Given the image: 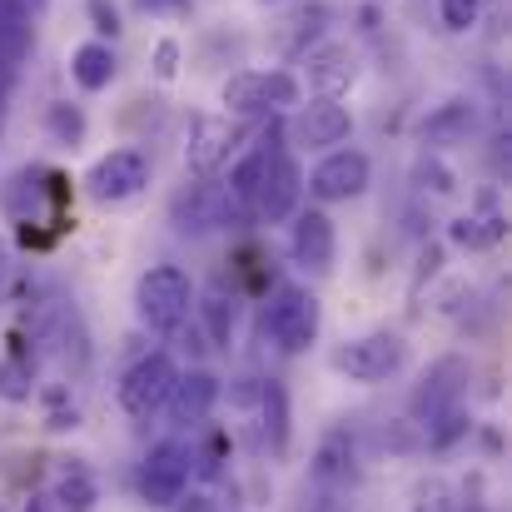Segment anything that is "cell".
Masks as SVG:
<instances>
[{
  "label": "cell",
  "instance_id": "1",
  "mask_svg": "<svg viewBox=\"0 0 512 512\" xmlns=\"http://www.w3.org/2000/svg\"><path fill=\"white\" fill-rule=\"evenodd\" d=\"M135 309H140V319H145L155 334H174V329L189 319V309H194V284H189V274L174 269V264H155V269L140 279V289H135Z\"/></svg>",
  "mask_w": 512,
  "mask_h": 512
},
{
  "label": "cell",
  "instance_id": "2",
  "mask_svg": "<svg viewBox=\"0 0 512 512\" xmlns=\"http://www.w3.org/2000/svg\"><path fill=\"white\" fill-rule=\"evenodd\" d=\"M219 100L229 115H279L299 105V80L289 70H239L224 80Z\"/></svg>",
  "mask_w": 512,
  "mask_h": 512
},
{
  "label": "cell",
  "instance_id": "3",
  "mask_svg": "<svg viewBox=\"0 0 512 512\" xmlns=\"http://www.w3.org/2000/svg\"><path fill=\"white\" fill-rule=\"evenodd\" d=\"M264 334L279 343L284 353H304L319 339V299L299 284H284L269 304H264Z\"/></svg>",
  "mask_w": 512,
  "mask_h": 512
},
{
  "label": "cell",
  "instance_id": "4",
  "mask_svg": "<svg viewBox=\"0 0 512 512\" xmlns=\"http://www.w3.org/2000/svg\"><path fill=\"white\" fill-rule=\"evenodd\" d=\"M249 204L229 189V184H189L174 199V224L184 234H209V229H234L244 224Z\"/></svg>",
  "mask_w": 512,
  "mask_h": 512
},
{
  "label": "cell",
  "instance_id": "5",
  "mask_svg": "<svg viewBox=\"0 0 512 512\" xmlns=\"http://www.w3.org/2000/svg\"><path fill=\"white\" fill-rule=\"evenodd\" d=\"M403 363H408V343L398 339V334H388V329L334 348V368H339L343 378H353V383H388Z\"/></svg>",
  "mask_w": 512,
  "mask_h": 512
},
{
  "label": "cell",
  "instance_id": "6",
  "mask_svg": "<svg viewBox=\"0 0 512 512\" xmlns=\"http://www.w3.org/2000/svg\"><path fill=\"white\" fill-rule=\"evenodd\" d=\"M468 358H458V353H448V358H438L428 373H423V383H418V393H413V423L428 433L443 413H453L458 403H463V388H468Z\"/></svg>",
  "mask_w": 512,
  "mask_h": 512
},
{
  "label": "cell",
  "instance_id": "7",
  "mask_svg": "<svg viewBox=\"0 0 512 512\" xmlns=\"http://www.w3.org/2000/svg\"><path fill=\"white\" fill-rule=\"evenodd\" d=\"M174 378H179V368H174L170 353H145V358L120 378V408H125L130 418H155V413L165 408V398H170Z\"/></svg>",
  "mask_w": 512,
  "mask_h": 512
},
{
  "label": "cell",
  "instance_id": "8",
  "mask_svg": "<svg viewBox=\"0 0 512 512\" xmlns=\"http://www.w3.org/2000/svg\"><path fill=\"white\" fill-rule=\"evenodd\" d=\"M189 468H194V458H189L184 443L150 448V458L140 463V498L150 508H174L184 498V488H189Z\"/></svg>",
  "mask_w": 512,
  "mask_h": 512
},
{
  "label": "cell",
  "instance_id": "9",
  "mask_svg": "<svg viewBox=\"0 0 512 512\" xmlns=\"http://www.w3.org/2000/svg\"><path fill=\"white\" fill-rule=\"evenodd\" d=\"M60 199H65V179L45 170H15L0 189V209L15 224H40L45 204H60Z\"/></svg>",
  "mask_w": 512,
  "mask_h": 512
},
{
  "label": "cell",
  "instance_id": "10",
  "mask_svg": "<svg viewBox=\"0 0 512 512\" xmlns=\"http://www.w3.org/2000/svg\"><path fill=\"white\" fill-rule=\"evenodd\" d=\"M90 194L100 199V204H125V199H135L145 184H150V160L140 155V150H110L95 170H90Z\"/></svg>",
  "mask_w": 512,
  "mask_h": 512
},
{
  "label": "cell",
  "instance_id": "11",
  "mask_svg": "<svg viewBox=\"0 0 512 512\" xmlns=\"http://www.w3.org/2000/svg\"><path fill=\"white\" fill-rule=\"evenodd\" d=\"M239 145V125L229 115H194L184 140V165L194 174H214Z\"/></svg>",
  "mask_w": 512,
  "mask_h": 512
},
{
  "label": "cell",
  "instance_id": "12",
  "mask_svg": "<svg viewBox=\"0 0 512 512\" xmlns=\"http://www.w3.org/2000/svg\"><path fill=\"white\" fill-rule=\"evenodd\" d=\"M299 194H304L299 160H294V155H279V160L264 170L259 189L249 194V204H254V214H259L264 224H279V219H289V214L299 209Z\"/></svg>",
  "mask_w": 512,
  "mask_h": 512
},
{
  "label": "cell",
  "instance_id": "13",
  "mask_svg": "<svg viewBox=\"0 0 512 512\" xmlns=\"http://www.w3.org/2000/svg\"><path fill=\"white\" fill-rule=\"evenodd\" d=\"M363 189H368V155H358V150H329L319 160V170L309 174V194L324 204L358 199Z\"/></svg>",
  "mask_w": 512,
  "mask_h": 512
},
{
  "label": "cell",
  "instance_id": "14",
  "mask_svg": "<svg viewBox=\"0 0 512 512\" xmlns=\"http://www.w3.org/2000/svg\"><path fill=\"white\" fill-rule=\"evenodd\" d=\"M289 135H294V145H304V150H334V145H343V140L353 135V115L343 110L339 100L319 95L314 105H304V110L294 115Z\"/></svg>",
  "mask_w": 512,
  "mask_h": 512
},
{
  "label": "cell",
  "instance_id": "15",
  "mask_svg": "<svg viewBox=\"0 0 512 512\" xmlns=\"http://www.w3.org/2000/svg\"><path fill=\"white\" fill-rule=\"evenodd\" d=\"M219 403V378L214 373H204V368H189V373H179L170 388V398H165V408H170L174 428H199L204 418H209V408Z\"/></svg>",
  "mask_w": 512,
  "mask_h": 512
},
{
  "label": "cell",
  "instance_id": "16",
  "mask_svg": "<svg viewBox=\"0 0 512 512\" xmlns=\"http://www.w3.org/2000/svg\"><path fill=\"white\" fill-rule=\"evenodd\" d=\"M334 254H339V239H334V219L324 209H304L294 219V259L309 269V274H329L334 269Z\"/></svg>",
  "mask_w": 512,
  "mask_h": 512
},
{
  "label": "cell",
  "instance_id": "17",
  "mask_svg": "<svg viewBox=\"0 0 512 512\" xmlns=\"http://www.w3.org/2000/svg\"><path fill=\"white\" fill-rule=\"evenodd\" d=\"M314 483H329V488H348L358 478V443L348 428H329L314 448V463H309Z\"/></svg>",
  "mask_w": 512,
  "mask_h": 512
},
{
  "label": "cell",
  "instance_id": "18",
  "mask_svg": "<svg viewBox=\"0 0 512 512\" xmlns=\"http://www.w3.org/2000/svg\"><path fill=\"white\" fill-rule=\"evenodd\" d=\"M473 130H478V110H473L468 100H448V105H438V110L423 120V145H433V150L463 145Z\"/></svg>",
  "mask_w": 512,
  "mask_h": 512
},
{
  "label": "cell",
  "instance_id": "19",
  "mask_svg": "<svg viewBox=\"0 0 512 512\" xmlns=\"http://www.w3.org/2000/svg\"><path fill=\"white\" fill-rule=\"evenodd\" d=\"M503 229H508V219L498 214V199L483 194V209L453 219V224H448V239H453L458 249H493V244L503 239Z\"/></svg>",
  "mask_w": 512,
  "mask_h": 512
},
{
  "label": "cell",
  "instance_id": "20",
  "mask_svg": "<svg viewBox=\"0 0 512 512\" xmlns=\"http://www.w3.org/2000/svg\"><path fill=\"white\" fill-rule=\"evenodd\" d=\"M279 155H284V150H279V125H269V135H264V140H259V145H254V150H249V155L234 165V170H229V179H224V184H229V189H234V194L249 204V194L259 189L264 170H269Z\"/></svg>",
  "mask_w": 512,
  "mask_h": 512
},
{
  "label": "cell",
  "instance_id": "21",
  "mask_svg": "<svg viewBox=\"0 0 512 512\" xmlns=\"http://www.w3.org/2000/svg\"><path fill=\"white\" fill-rule=\"evenodd\" d=\"M309 85H314L319 95L339 100V90L353 85V55H348L343 45H324V50H314V55H309Z\"/></svg>",
  "mask_w": 512,
  "mask_h": 512
},
{
  "label": "cell",
  "instance_id": "22",
  "mask_svg": "<svg viewBox=\"0 0 512 512\" xmlns=\"http://www.w3.org/2000/svg\"><path fill=\"white\" fill-rule=\"evenodd\" d=\"M115 70H120V65H115V50H110L105 40H90V45H80V50L70 55V75H75V85L90 90V95L105 90V85L115 80Z\"/></svg>",
  "mask_w": 512,
  "mask_h": 512
},
{
  "label": "cell",
  "instance_id": "23",
  "mask_svg": "<svg viewBox=\"0 0 512 512\" xmlns=\"http://www.w3.org/2000/svg\"><path fill=\"white\" fill-rule=\"evenodd\" d=\"M100 503V483L80 468V463H70L65 473H60V483H55V508L60 512H95Z\"/></svg>",
  "mask_w": 512,
  "mask_h": 512
},
{
  "label": "cell",
  "instance_id": "24",
  "mask_svg": "<svg viewBox=\"0 0 512 512\" xmlns=\"http://www.w3.org/2000/svg\"><path fill=\"white\" fill-rule=\"evenodd\" d=\"M30 45H35V30H30V20H25V10H5L0 15V70H20V60L30 55Z\"/></svg>",
  "mask_w": 512,
  "mask_h": 512
},
{
  "label": "cell",
  "instance_id": "25",
  "mask_svg": "<svg viewBox=\"0 0 512 512\" xmlns=\"http://www.w3.org/2000/svg\"><path fill=\"white\" fill-rule=\"evenodd\" d=\"M259 403H264L269 448H274V453H284V448H289V393H284V383L264 378V388H259Z\"/></svg>",
  "mask_w": 512,
  "mask_h": 512
},
{
  "label": "cell",
  "instance_id": "26",
  "mask_svg": "<svg viewBox=\"0 0 512 512\" xmlns=\"http://www.w3.org/2000/svg\"><path fill=\"white\" fill-rule=\"evenodd\" d=\"M35 393V368H30V358H5L0 363V398L5 403H25Z\"/></svg>",
  "mask_w": 512,
  "mask_h": 512
},
{
  "label": "cell",
  "instance_id": "27",
  "mask_svg": "<svg viewBox=\"0 0 512 512\" xmlns=\"http://www.w3.org/2000/svg\"><path fill=\"white\" fill-rule=\"evenodd\" d=\"M199 309H204L209 339H214V343H224V348H229V339H234V299H229L224 289H214V294H209V299H204Z\"/></svg>",
  "mask_w": 512,
  "mask_h": 512
},
{
  "label": "cell",
  "instance_id": "28",
  "mask_svg": "<svg viewBox=\"0 0 512 512\" xmlns=\"http://www.w3.org/2000/svg\"><path fill=\"white\" fill-rule=\"evenodd\" d=\"M438 15H443V30H448V35H463V30L478 25L483 0H438Z\"/></svg>",
  "mask_w": 512,
  "mask_h": 512
},
{
  "label": "cell",
  "instance_id": "29",
  "mask_svg": "<svg viewBox=\"0 0 512 512\" xmlns=\"http://www.w3.org/2000/svg\"><path fill=\"white\" fill-rule=\"evenodd\" d=\"M413 512H458V498H453L448 483L428 478V483H418V493H413Z\"/></svg>",
  "mask_w": 512,
  "mask_h": 512
},
{
  "label": "cell",
  "instance_id": "30",
  "mask_svg": "<svg viewBox=\"0 0 512 512\" xmlns=\"http://www.w3.org/2000/svg\"><path fill=\"white\" fill-rule=\"evenodd\" d=\"M299 512H353V503H348V488L314 483V488L304 493V508H299Z\"/></svg>",
  "mask_w": 512,
  "mask_h": 512
},
{
  "label": "cell",
  "instance_id": "31",
  "mask_svg": "<svg viewBox=\"0 0 512 512\" xmlns=\"http://www.w3.org/2000/svg\"><path fill=\"white\" fill-rule=\"evenodd\" d=\"M50 130L60 135V145H80L85 140V115L70 105H50Z\"/></svg>",
  "mask_w": 512,
  "mask_h": 512
},
{
  "label": "cell",
  "instance_id": "32",
  "mask_svg": "<svg viewBox=\"0 0 512 512\" xmlns=\"http://www.w3.org/2000/svg\"><path fill=\"white\" fill-rule=\"evenodd\" d=\"M85 5H90V20H95L100 35H120V10L110 0H85Z\"/></svg>",
  "mask_w": 512,
  "mask_h": 512
},
{
  "label": "cell",
  "instance_id": "33",
  "mask_svg": "<svg viewBox=\"0 0 512 512\" xmlns=\"http://www.w3.org/2000/svg\"><path fill=\"white\" fill-rule=\"evenodd\" d=\"M155 75H160V80H174V75H179V40H160V45H155Z\"/></svg>",
  "mask_w": 512,
  "mask_h": 512
},
{
  "label": "cell",
  "instance_id": "34",
  "mask_svg": "<svg viewBox=\"0 0 512 512\" xmlns=\"http://www.w3.org/2000/svg\"><path fill=\"white\" fill-rule=\"evenodd\" d=\"M418 179H433V189H438V194H453V189H458V179L443 170V165H433V160H423V165H418Z\"/></svg>",
  "mask_w": 512,
  "mask_h": 512
},
{
  "label": "cell",
  "instance_id": "35",
  "mask_svg": "<svg viewBox=\"0 0 512 512\" xmlns=\"http://www.w3.org/2000/svg\"><path fill=\"white\" fill-rule=\"evenodd\" d=\"M145 10H184V0H140Z\"/></svg>",
  "mask_w": 512,
  "mask_h": 512
},
{
  "label": "cell",
  "instance_id": "36",
  "mask_svg": "<svg viewBox=\"0 0 512 512\" xmlns=\"http://www.w3.org/2000/svg\"><path fill=\"white\" fill-rule=\"evenodd\" d=\"M25 512H60V508H55V498H30Z\"/></svg>",
  "mask_w": 512,
  "mask_h": 512
},
{
  "label": "cell",
  "instance_id": "37",
  "mask_svg": "<svg viewBox=\"0 0 512 512\" xmlns=\"http://www.w3.org/2000/svg\"><path fill=\"white\" fill-rule=\"evenodd\" d=\"M10 85H15V75H10V70H0V105H5V95H10Z\"/></svg>",
  "mask_w": 512,
  "mask_h": 512
},
{
  "label": "cell",
  "instance_id": "38",
  "mask_svg": "<svg viewBox=\"0 0 512 512\" xmlns=\"http://www.w3.org/2000/svg\"><path fill=\"white\" fill-rule=\"evenodd\" d=\"M0 279H5V254H0Z\"/></svg>",
  "mask_w": 512,
  "mask_h": 512
}]
</instances>
